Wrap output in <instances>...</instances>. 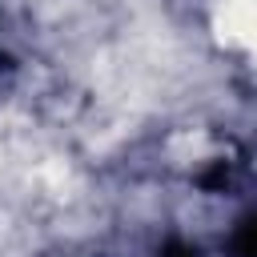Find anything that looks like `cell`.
<instances>
[{
	"mask_svg": "<svg viewBox=\"0 0 257 257\" xmlns=\"http://www.w3.org/2000/svg\"><path fill=\"white\" fill-rule=\"evenodd\" d=\"M217 36L225 44L257 48V0H217Z\"/></svg>",
	"mask_w": 257,
	"mask_h": 257,
	"instance_id": "6da1fadb",
	"label": "cell"
}]
</instances>
